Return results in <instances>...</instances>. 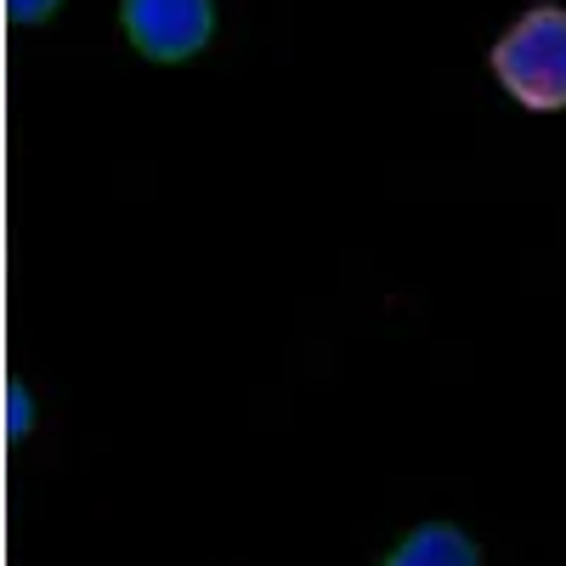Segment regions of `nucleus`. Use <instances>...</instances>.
Here are the masks:
<instances>
[{
    "mask_svg": "<svg viewBox=\"0 0 566 566\" xmlns=\"http://www.w3.org/2000/svg\"><path fill=\"white\" fill-rule=\"evenodd\" d=\"M493 74L522 108H566V7L522 12L493 45Z\"/></svg>",
    "mask_w": 566,
    "mask_h": 566,
    "instance_id": "nucleus-1",
    "label": "nucleus"
},
{
    "mask_svg": "<svg viewBox=\"0 0 566 566\" xmlns=\"http://www.w3.org/2000/svg\"><path fill=\"white\" fill-rule=\"evenodd\" d=\"M119 29L148 63H187L216 34V0H119Z\"/></svg>",
    "mask_w": 566,
    "mask_h": 566,
    "instance_id": "nucleus-2",
    "label": "nucleus"
},
{
    "mask_svg": "<svg viewBox=\"0 0 566 566\" xmlns=\"http://www.w3.org/2000/svg\"><path fill=\"white\" fill-rule=\"evenodd\" d=\"M380 566H482V555H476V544H470L459 527L424 522V527H413Z\"/></svg>",
    "mask_w": 566,
    "mask_h": 566,
    "instance_id": "nucleus-3",
    "label": "nucleus"
},
{
    "mask_svg": "<svg viewBox=\"0 0 566 566\" xmlns=\"http://www.w3.org/2000/svg\"><path fill=\"white\" fill-rule=\"evenodd\" d=\"M34 431V391L29 386H7V437H29Z\"/></svg>",
    "mask_w": 566,
    "mask_h": 566,
    "instance_id": "nucleus-4",
    "label": "nucleus"
},
{
    "mask_svg": "<svg viewBox=\"0 0 566 566\" xmlns=\"http://www.w3.org/2000/svg\"><path fill=\"white\" fill-rule=\"evenodd\" d=\"M63 7V0H7V12H12V23H45V18H52Z\"/></svg>",
    "mask_w": 566,
    "mask_h": 566,
    "instance_id": "nucleus-5",
    "label": "nucleus"
}]
</instances>
